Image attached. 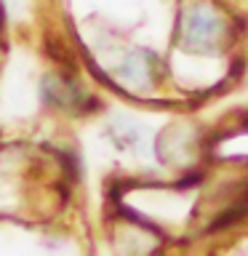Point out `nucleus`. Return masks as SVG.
Wrapping results in <instances>:
<instances>
[{"label": "nucleus", "mask_w": 248, "mask_h": 256, "mask_svg": "<svg viewBox=\"0 0 248 256\" xmlns=\"http://www.w3.org/2000/svg\"><path fill=\"white\" fill-rule=\"evenodd\" d=\"M224 19L214 6L192 3L182 14L179 38L182 46L192 54H214L224 40Z\"/></svg>", "instance_id": "obj_1"}, {"label": "nucleus", "mask_w": 248, "mask_h": 256, "mask_svg": "<svg viewBox=\"0 0 248 256\" xmlns=\"http://www.w3.org/2000/svg\"><path fill=\"white\" fill-rule=\"evenodd\" d=\"M43 96H46L48 104H54V107H64V110L78 107V104H83V99H86L83 88H80L78 83L64 80V78H56V75L46 80Z\"/></svg>", "instance_id": "obj_2"}, {"label": "nucleus", "mask_w": 248, "mask_h": 256, "mask_svg": "<svg viewBox=\"0 0 248 256\" xmlns=\"http://www.w3.org/2000/svg\"><path fill=\"white\" fill-rule=\"evenodd\" d=\"M152 70H155V64H152V56L144 54V51H136L131 54L128 59L123 62V67H120V75H123L128 83H136V86H144L152 80Z\"/></svg>", "instance_id": "obj_3"}]
</instances>
